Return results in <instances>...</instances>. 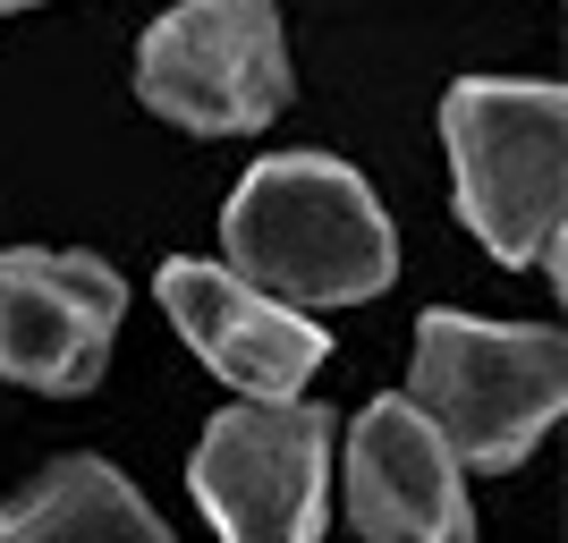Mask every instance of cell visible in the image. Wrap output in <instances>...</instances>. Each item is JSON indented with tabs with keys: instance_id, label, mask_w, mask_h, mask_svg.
Returning <instances> with one entry per match:
<instances>
[{
	"instance_id": "3",
	"label": "cell",
	"mask_w": 568,
	"mask_h": 543,
	"mask_svg": "<svg viewBox=\"0 0 568 543\" xmlns=\"http://www.w3.org/2000/svg\"><path fill=\"white\" fill-rule=\"evenodd\" d=\"M407 400L433 416L458 467H518L526 450L560 425L568 349L544 323H475V314H425Z\"/></svg>"
},
{
	"instance_id": "7",
	"label": "cell",
	"mask_w": 568,
	"mask_h": 543,
	"mask_svg": "<svg viewBox=\"0 0 568 543\" xmlns=\"http://www.w3.org/2000/svg\"><path fill=\"white\" fill-rule=\"evenodd\" d=\"M162 306L179 323V340L246 400L306 391L332 356V340L306 306H288V298L255 289L246 272H221V263H195V255L162 263Z\"/></svg>"
},
{
	"instance_id": "8",
	"label": "cell",
	"mask_w": 568,
	"mask_h": 543,
	"mask_svg": "<svg viewBox=\"0 0 568 543\" xmlns=\"http://www.w3.org/2000/svg\"><path fill=\"white\" fill-rule=\"evenodd\" d=\"M348 526L374 543H458L467 484L416 400H374L348 433Z\"/></svg>"
},
{
	"instance_id": "10",
	"label": "cell",
	"mask_w": 568,
	"mask_h": 543,
	"mask_svg": "<svg viewBox=\"0 0 568 543\" xmlns=\"http://www.w3.org/2000/svg\"><path fill=\"white\" fill-rule=\"evenodd\" d=\"M0 9H34V0H0Z\"/></svg>"
},
{
	"instance_id": "2",
	"label": "cell",
	"mask_w": 568,
	"mask_h": 543,
	"mask_svg": "<svg viewBox=\"0 0 568 543\" xmlns=\"http://www.w3.org/2000/svg\"><path fill=\"white\" fill-rule=\"evenodd\" d=\"M467 221L500 263H535L560 281V230H568V94L526 77H467L442 102Z\"/></svg>"
},
{
	"instance_id": "6",
	"label": "cell",
	"mask_w": 568,
	"mask_h": 543,
	"mask_svg": "<svg viewBox=\"0 0 568 543\" xmlns=\"http://www.w3.org/2000/svg\"><path fill=\"white\" fill-rule=\"evenodd\" d=\"M119 314L128 281L102 255H51V247L0 255V374L26 391H94Z\"/></svg>"
},
{
	"instance_id": "4",
	"label": "cell",
	"mask_w": 568,
	"mask_h": 543,
	"mask_svg": "<svg viewBox=\"0 0 568 543\" xmlns=\"http://www.w3.org/2000/svg\"><path fill=\"white\" fill-rule=\"evenodd\" d=\"M136 94L195 137H246L288 102V43L272 0H179L136 51Z\"/></svg>"
},
{
	"instance_id": "9",
	"label": "cell",
	"mask_w": 568,
	"mask_h": 543,
	"mask_svg": "<svg viewBox=\"0 0 568 543\" xmlns=\"http://www.w3.org/2000/svg\"><path fill=\"white\" fill-rule=\"evenodd\" d=\"M0 535H136V543H162V510L111 475L102 459H60L26 484L9 510H0Z\"/></svg>"
},
{
	"instance_id": "1",
	"label": "cell",
	"mask_w": 568,
	"mask_h": 543,
	"mask_svg": "<svg viewBox=\"0 0 568 543\" xmlns=\"http://www.w3.org/2000/svg\"><path fill=\"white\" fill-rule=\"evenodd\" d=\"M221 247H230V272H246L288 306H356V298H382L399 272L390 213L332 153L255 162L221 213Z\"/></svg>"
},
{
	"instance_id": "5",
	"label": "cell",
	"mask_w": 568,
	"mask_h": 543,
	"mask_svg": "<svg viewBox=\"0 0 568 543\" xmlns=\"http://www.w3.org/2000/svg\"><path fill=\"white\" fill-rule=\"evenodd\" d=\"M195 501L204 519L237 543H306L323 526V484H332V416L297 391L281 400L221 408L195 442Z\"/></svg>"
}]
</instances>
